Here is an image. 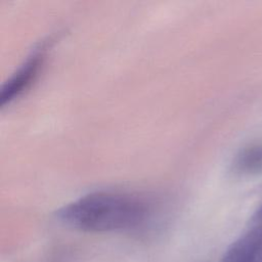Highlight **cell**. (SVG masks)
I'll return each instance as SVG.
<instances>
[{
  "label": "cell",
  "mask_w": 262,
  "mask_h": 262,
  "mask_svg": "<svg viewBox=\"0 0 262 262\" xmlns=\"http://www.w3.org/2000/svg\"><path fill=\"white\" fill-rule=\"evenodd\" d=\"M155 201L128 191H95L60 208L56 219L85 232H116L144 226L152 216Z\"/></svg>",
  "instance_id": "6da1fadb"
},
{
  "label": "cell",
  "mask_w": 262,
  "mask_h": 262,
  "mask_svg": "<svg viewBox=\"0 0 262 262\" xmlns=\"http://www.w3.org/2000/svg\"><path fill=\"white\" fill-rule=\"evenodd\" d=\"M44 58V46L36 48L20 64L14 75L3 86L0 100L1 105L11 102L26 90L35 79Z\"/></svg>",
  "instance_id": "7a4b0ae2"
},
{
  "label": "cell",
  "mask_w": 262,
  "mask_h": 262,
  "mask_svg": "<svg viewBox=\"0 0 262 262\" xmlns=\"http://www.w3.org/2000/svg\"><path fill=\"white\" fill-rule=\"evenodd\" d=\"M219 262H262V225L250 229L231 243Z\"/></svg>",
  "instance_id": "3957f363"
},
{
  "label": "cell",
  "mask_w": 262,
  "mask_h": 262,
  "mask_svg": "<svg viewBox=\"0 0 262 262\" xmlns=\"http://www.w3.org/2000/svg\"><path fill=\"white\" fill-rule=\"evenodd\" d=\"M233 172L242 176H256L262 173V142L243 148L232 163Z\"/></svg>",
  "instance_id": "277c9868"
},
{
  "label": "cell",
  "mask_w": 262,
  "mask_h": 262,
  "mask_svg": "<svg viewBox=\"0 0 262 262\" xmlns=\"http://www.w3.org/2000/svg\"><path fill=\"white\" fill-rule=\"evenodd\" d=\"M253 220H255V221H261L262 220V206L254 213Z\"/></svg>",
  "instance_id": "5b68a950"
}]
</instances>
